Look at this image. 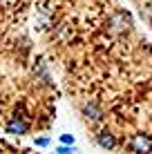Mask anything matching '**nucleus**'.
<instances>
[{
    "instance_id": "5",
    "label": "nucleus",
    "mask_w": 152,
    "mask_h": 154,
    "mask_svg": "<svg viewBox=\"0 0 152 154\" xmlns=\"http://www.w3.org/2000/svg\"><path fill=\"white\" fill-rule=\"evenodd\" d=\"M58 141H60V143H67V145H74V143H76V136H74V134H60Z\"/></svg>"
},
{
    "instance_id": "2",
    "label": "nucleus",
    "mask_w": 152,
    "mask_h": 154,
    "mask_svg": "<svg viewBox=\"0 0 152 154\" xmlns=\"http://www.w3.org/2000/svg\"><path fill=\"white\" fill-rule=\"evenodd\" d=\"M130 2H132L139 20L145 27H150V31H152V0H130Z\"/></svg>"
},
{
    "instance_id": "4",
    "label": "nucleus",
    "mask_w": 152,
    "mask_h": 154,
    "mask_svg": "<svg viewBox=\"0 0 152 154\" xmlns=\"http://www.w3.org/2000/svg\"><path fill=\"white\" fill-rule=\"evenodd\" d=\"M34 145L36 147H49L51 139H49V136H34Z\"/></svg>"
},
{
    "instance_id": "3",
    "label": "nucleus",
    "mask_w": 152,
    "mask_h": 154,
    "mask_svg": "<svg viewBox=\"0 0 152 154\" xmlns=\"http://www.w3.org/2000/svg\"><path fill=\"white\" fill-rule=\"evenodd\" d=\"M54 152H58V154H72V152H78V147L76 145H67V143H60V145L54 147Z\"/></svg>"
},
{
    "instance_id": "1",
    "label": "nucleus",
    "mask_w": 152,
    "mask_h": 154,
    "mask_svg": "<svg viewBox=\"0 0 152 154\" xmlns=\"http://www.w3.org/2000/svg\"><path fill=\"white\" fill-rule=\"evenodd\" d=\"M31 29L92 145L152 152V42L121 0H34Z\"/></svg>"
}]
</instances>
